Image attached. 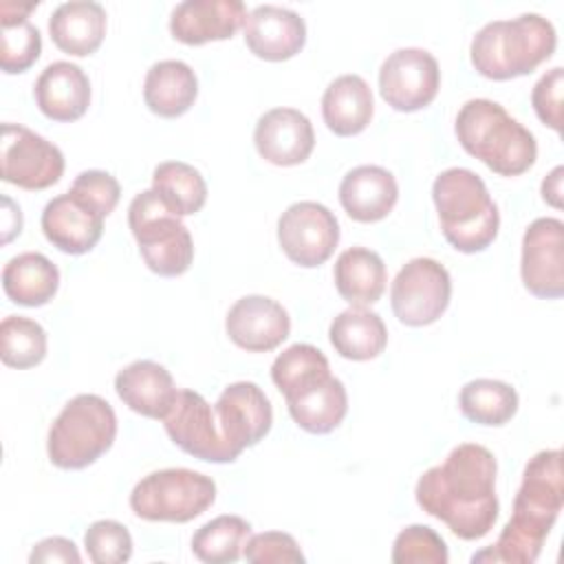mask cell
I'll return each instance as SVG.
<instances>
[{
	"mask_svg": "<svg viewBox=\"0 0 564 564\" xmlns=\"http://www.w3.org/2000/svg\"><path fill=\"white\" fill-rule=\"evenodd\" d=\"M104 214L88 203L79 200L70 192L51 198L42 209L44 238L64 253H88L104 234Z\"/></svg>",
	"mask_w": 564,
	"mask_h": 564,
	"instance_id": "d6986e66",
	"label": "cell"
},
{
	"mask_svg": "<svg viewBox=\"0 0 564 564\" xmlns=\"http://www.w3.org/2000/svg\"><path fill=\"white\" fill-rule=\"evenodd\" d=\"M557 46L555 26L540 13H522L513 20L487 22L471 40L474 68L494 82L533 73Z\"/></svg>",
	"mask_w": 564,
	"mask_h": 564,
	"instance_id": "5b68a950",
	"label": "cell"
},
{
	"mask_svg": "<svg viewBox=\"0 0 564 564\" xmlns=\"http://www.w3.org/2000/svg\"><path fill=\"white\" fill-rule=\"evenodd\" d=\"M242 555L251 564H297L306 560L295 538L284 531H264L249 535Z\"/></svg>",
	"mask_w": 564,
	"mask_h": 564,
	"instance_id": "74e56055",
	"label": "cell"
},
{
	"mask_svg": "<svg viewBox=\"0 0 564 564\" xmlns=\"http://www.w3.org/2000/svg\"><path fill=\"white\" fill-rule=\"evenodd\" d=\"M152 189L176 216H192L207 200V183L203 174L183 161H163L152 172Z\"/></svg>",
	"mask_w": 564,
	"mask_h": 564,
	"instance_id": "1f68e13d",
	"label": "cell"
},
{
	"mask_svg": "<svg viewBox=\"0 0 564 564\" xmlns=\"http://www.w3.org/2000/svg\"><path fill=\"white\" fill-rule=\"evenodd\" d=\"M229 339L247 352H269L291 333L286 308L267 295H245L234 302L225 317Z\"/></svg>",
	"mask_w": 564,
	"mask_h": 564,
	"instance_id": "e0dca14e",
	"label": "cell"
},
{
	"mask_svg": "<svg viewBox=\"0 0 564 564\" xmlns=\"http://www.w3.org/2000/svg\"><path fill=\"white\" fill-rule=\"evenodd\" d=\"M106 9L93 0L62 2L48 18L53 44L68 55H93L106 35Z\"/></svg>",
	"mask_w": 564,
	"mask_h": 564,
	"instance_id": "d4e9b609",
	"label": "cell"
},
{
	"mask_svg": "<svg viewBox=\"0 0 564 564\" xmlns=\"http://www.w3.org/2000/svg\"><path fill=\"white\" fill-rule=\"evenodd\" d=\"M438 86V62L425 48H397L379 68V93L383 101L399 112H414L430 106Z\"/></svg>",
	"mask_w": 564,
	"mask_h": 564,
	"instance_id": "5bb4252c",
	"label": "cell"
},
{
	"mask_svg": "<svg viewBox=\"0 0 564 564\" xmlns=\"http://www.w3.org/2000/svg\"><path fill=\"white\" fill-rule=\"evenodd\" d=\"M432 198L441 231L456 251H485L496 240L500 214L476 172L467 167L443 170L434 178Z\"/></svg>",
	"mask_w": 564,
	"mask_h": 564,
	"instance_id": "8992f818",
	"label": "cell"
},
{
	"mask_svg": "<svg viewBox=\"0 0 564 564\" xmlns=\"http://www.w3.org/2000/svg\"><path fill=\"white\" fill-rule=\"evenodd\" d=\"M0 357L9 368L26 370L46 357V330L31 317L7 315L0 324Z\"/></svg>",
	"mask_w": 564,
	"mask_h": 564,
	"instance_id": "e575fe53",
	"label": "cell"
},
{
	"mask_svg": "<svg viewBox=\"0 0 564 564\" xmlns=\"http://www.w3.org/2000/svg\"><path fill=\"white\" fill-rule=\"evenodd\" d=\"M328 339L344 359L368 361L383 352L388 344V328L379 313L366 306H350L341 311L328 328Z\"/></svg>",
	"mask_w": 564,
	"mask_h": 564,
	"instance_id": "4dcf8cb0",
	"label": "cell"
},
{
	"mask_svg": "<svg viewBox=\"0 0 564 564\" xmlns=\"http://www.w3.org/2000/svg\"><path fill=\"white\" fill-rule=\"evenodd\" d=\"M251 535V524L240 516H218L205 522L192 538V551L200 562L229 564L240 560Z\"/></svg>",
	"mask_w": 564,
	"mask_h": 564,
	"instance_id": "836d02e7",
	"label": "cell"
},
{
	"mask_svg": "<svg viewBox=\"0 0 564 564\" xmlns=\"http://www.w3.org/2000/svg\"><path fill=\"white\" fill-rule=\"evenodd\" d=\"M31 564H40V562H66V564H79L82 555L75 546L73 540L62 538V535H53L46 538L42 542H37L29 555Z\"/></svg>",
	"mask_w": 564,
	"mask_h": 564,
	"instance_id": "60d3db41",
	"label": "cell"
},
{
	"mask_svg": "<svg viewBox=\"0 0 564 564\" xmlns=\"http://www.w3.org/2000/svg\"><path fill=\"white\" fill-rule=\"evenodd\" d=\"M333 278L337 293L350 306H368L379 302L388 282L381 256L366 247H350L341 251L335 262Z\"/></svg>",
	"mask_w": 564,
	"mask_h": 564,
	"instance_id": "83f0119b",
	"label": "cell"
},
{
	"mask_svg": "<svg viewBox=\"0 0 564 564\" xmlns=\"http://www.w3.org/2000/svg\"><path fill=\"white\" fill-rule=\"evenodd\" d=\"M452 297L447 269L434 258H412L392 280L390 304L397 319L405 326L434 324Z\"/></svg>",
	"mask_w": 564,
	"mask_h": 564,
	"instance_id": "30bf717a",
	"label": "cell"
},
{
	"mask_svg": "<svg viewBox=\"0 0 564 564\" xmlns=\"http://www.w3.org/2000/svg\"><path fill=\"white\" fill-rule=\"evenodd\" d=\"M35 7L37 0L0 2V66L9 75L29 70L42 53L40 31L29 22V13Z\"/></svg>",
	"mask_w": 564,
	"mask_h": 564,
	"instance_id": "f546056e",
	"label": "cell"
},
{
	"mask_svg": "<svg viewBox=\"0 0 564 564\" xmlns=\"http://www.w3.org/2000/svg\"><path fill=\"white\" fill-rule=\"evenodd\" d=\"M253 143L258 154L273 165H300L315 148L313 123L295 108H271L258 119Z\"/></svg>",
	"mask_w": 564,
	"mask_h": 564,
	"instance_id": "ac0fdd59",
	"label": "cell"
},
{
	"mask_svg": "<svg viewBox=\"0 0 564 564\" xmlns=\"http://www.w3.org/2000/svg\"><path fill=\"white\" fill-rule=\"evenodd\" d=\"M271 379L284 394L291 419L308 434L333 432L348 412V394L341 379L330 375L326 355L311 344L284 348L273 366Z\"/></svg>",
	"mask_w": 564,
	"mask_h": 564,
	"instance_id": "3957f363",
	"label": "cell"
},
{
	"mask_svg": "<svg viewBox=\"0 0 564 564\" xmlns=\"http://www.w3.org/2000/svg\"><path fill=\"white\" fill-rule=\"evenodd\" d=\"M2 181L22 189H46L64 174L62 150L20 123H2Z\"/></svg>",
	"mask_w": 564,
	"mask_h": 564,
	"instance_id": "7c38bea8",
	"label": "cell"
},
{
	"mask_svg": "<svg viewBox=\"0 0 564 564\" xmlns=\"http://www.w3.org/2000/svg\"><path fill=\"white\" fill-rule=\"evenodd\" d=\"M128 225L145 267L163 278L183 275L194 260V242L181 216L170 212L154 189L137 194L128 207Z\"/></svg>",
	"mask_w": 564,
	"mask_h": 564,
	"instance_id": "ba28073f",
	"label": "cell"
},
{
	"mask_svg": "<svg viewBox=\"0 0 564 564\" xmlns=\"http://www.w3.org/2000/svg\"><path fill=\"white\" fill-rule=\"evenodd\" d=\"M498 465L478 443L456 445L441 465L430 467L416 482L419 507L447 524L460 540L485 538L498 520Z\"/></svg>",
	"mask_w": 564,
	"mask_h": 564,
	"instance_id": "6da1fadb",
	"label": "cell"
},
{
	"mask_svg": "<svg viewBox=\"0 0 564 564\" xmlns=\"http://www.w3.org/2000/svg\"><path fill=\"white\" fill-rule=\"evenodd\" d=\"M564 502L562 452L542 449L524 467L520 489L513 498V513L491 549L480 551L471 562L531 564L540 557Z\"/></svg>",
	"mask_w": 564,
	"mask_h": 564,
	"instance_id": "7a4b0ae2",
	"label": "cell"
},
{
	"mask_svg": "<svg viewBox=\"0 0 564 564\" xmlns=\"http://www.w3.org/2000/svg\"><path fill=\"white\" fill-rule=\"evenodd\" d=\"M247 9L240 0H185L172 9L170 33L187 46L229 40L245 24Z\"/></svg>",
	"mask_w": 564,
	"mask_h": 564,
	"instance_id": "44dd1931",
	"label": "cell"
},
{
	"mask_svg": "<svg viewBox=\"0 0 564 564\" xmlns=\"http://www.w3.org/2000/svg\"><path fill=\"white\" fill-rule=\"evenodd\" d=\"M117 397L132 412L148 419H165L176 401V386L165 366L152 359H137L115 377Z\"/></svg>",
	"mask_w": 564,
	"mask_h": 564,
	"instance_id": "603a6c76",
	"label": "cell"
},
{
	"mask_svg": "<svg viewBox=\"0 0 564 564\" xmlns=\"http://www.w3.org/2000/svg\"><path fill=\"white\" fill-rule=\"evenodd\" d=\"M454 132L467 154L500 176H520L538 159L533 132L491 99L465 101L456 115Z\"/></svg>",
	"mask_w": 564,
	"mask_h": 564,
	"instance_id": "277c9868",
	"label": "cell"
},
{
	"mask_svg": "<svg viewBox=\"0 0 564 564\" xmlns=\"http://www.w3.org/2000/svg\"><path fill=\"white\" fill-rule=\"evenodd\" d=\"M68 192L73 196H77L79 200L88 203L90 207H95L104 216H108L117 207L119 196H121L119 181L104 170L79 172Z\"/></svg>",
	"mask_w": 564,
	"mask_h": 564,
	"instance_id": "f35d334b",
	"label": "cell"
},
{
	"mask_svg": "<svg viewBox=\"0 0 564 564\" xmlns=\"http://www.w3.org/2000/svg\"><path fill=\"white\" fill-rule=\"evenodd\" d=\"M278 242L293 264L313 269L333 256L339 242V223L326 205L300 200L282 212Z\"/></svg>",
	"mask_w": 564,
	"mask_h": 564,
	"instance_id": "4fadbf2b",
	"label": "cell"
},
{
	"mask_svg": "<svg viewBox=\"0 0 564 564\" xmlns=\"http://www.w3.org/2000/svg\"><path fill=\"white\" fill-rule=\"evenodd\" d=\"M33 97L44 117L59 123L77 121L90 106V79L82 66L59 59L40 73Z\"/></svg>",
	"mask_w": 564,
	"mask_h": 564,
	"instance_id": "7402d4cb",
	"label": "cell"
},
{
	"mask_svg": "<svg viewBox=\"0 0 564 564\" xmlns=\"http://www.w3.org/2000/svg\"><path fill=\"white\" fill-rule=\"evenodd\" d=\"M2 242L7 245L13 240V236H20L22 231V212L9 196H2Z\"/></svg>",
	"mask_w": 564,
	"mask_h": 564,
	"instance_id": "b9f144b4",
	"label": "cell"
},
{
	"mask_svg": "<svg viewBox=\"0 0 564 564\" xmlns=\"http://www.w3.org/2000/svg\"><path fill=\"white\" fill-rule=\"evenodd\" d=\"M115 436L112 405L99 394H77L51 423L46 452L59 469H84L112 447Z\"/></svg>",
	"mask_w": 564,
	"mask_h": 564,
	"instance_id": "52a82bcc",
	"label": "cell"
},
{
	"mask_svg": "<svg viewBox=\"0 0 564 564\" xmlns=\"http://www.w3.org/2000/svg\"><path fill=\"white\" fill-rule=\"evenodd\" d=\"M445 540L425 524H410L399 531L392 544L394 564H447Z\"/></svg>",
	"mask_w": 564,
	"mask_h": 564,
	"instance_id": "d590c367",
	"label": "cell"
},
{
	"mask_svg": "<svg viewBox=\"0 0 564 564\" xmlns=\"http://www.w3.org/2000/svg\"><path fill=\"white\" fill-rule=\"evenodd\" d=\"M214 412L223 436L238 454L258 445L273 425L271 401L253 381L229 383L220 392Z\"/></svg>",
	"mask_w": 564,
	"mask_h": 564,
	"instance_id": "2e32d148",
	"label": "cell"
},
{
	"mask_svg": "<svg viewBox=\"0 0 564 564\" xmlns=\"http://www.w3.org/2000/svg\"><path fill=\"white\" fill-rule=\"evenodd\" d=\"M247 48L267 62H284L297 55L306 42V22L293 9L260 4L242 24Z\"/></svg>",
	"mask_w": 564,
	"mask_h": 564,
	"instance_id": "ffe728a7",
	"label": "cell"
},
{
	"mask_svg": "<svg viewBox=\"0 0 564 564\" xmlns=\"http://www.w3.org/2000/svg\"><path fill=\"white\" fill-rule=\"evenodd\" d=\"M88 560L95 564H121L132 557V535L117 520H97L84 533Z\"/></svg>",
	"mask_w": 564,
	"mask_h": 564,
	"instance_id": "8d00e7d4",
	"label": "cell"
},
{
	"mask_svg": "<svg viewBox=\"0 0 564 564\" xmlns=\"http://www.w3.org/2000/svg\"><path fill=\"white\" fill-rule=\"evenodd\" d=\"M375 112L368 82L355 73L339 75L322 95V117L337 137H355L368 128Z\"/></svg>",
	"mask_w": 564,
	"mask_h": 564,
	"instance_id": "484cf974",
	"label": "cell"
},
{
	"mask_svg": "<svg viewBox=\"0 0 564 564\" xmlns=\"http://www.w3.org/2000/svg\"><path fill=\"white\" fill-rule=\"evenodd\" d=\"M458 405L471 423L500 427L516 416L518 392L498 379H474L460 388Z\"/></svg>",
	"mask_w": 564,
	"mask_h": 564,
	"instance_id": "d6a6232c",
	"label": "cell"
},
{
	"mask_svg": "<svg viewBox=\"0 0 564 564\" xmlns=\"http://www.w3.org/2000/svg\"><path fill=\"white\" fill-rule=\"evenodd\" d=\"M198 95V79L189 64L181 59H163L150 66L143 82L145 106L163 117L176 119L185 115Z\"/></svg>",
	"mask_w": 564,
	"mask_h": 564,
	"instance_id": "4316f807",
	"label": "cell"
},
{
	"mask_svg": "<svg viewBox=\"0 0 564 564\" xmlns=\"http://www.w3.org/2000/svg\"><path fill=\"white\" fill-rule=\"evenodd\" d=\"M2 289L15 304L44 306L59 289V269L44 253H18L2 269Z\"/></svg>",
	"mask_w": 564,
	"mask_h": 564,
	"instance_id": "f1b7e54d",
	"label": "cell"
},
{
	"mask_svg": "<svg viewBox=\"0 0 564 564\" xmlns=\"http://www.w3.org/2000/svg\"><path fill=\"white\" fill-rule=\"evenodd\" d=\"M562 88L564 70L562 66H555L538 79L531 93V104L538 119L555 132H562Z\"/></svg>",
	"mask_w": 564,
	"mask_h": 564,
	"instance_id": "ab89813d",
	"label": "cell"
},
{
	"mask_svg": "<svg viewBox=\"0 0 564 564\" xmlns=\"http://www.w3.org/2000/svg\"><path fill=\"white\" fill-rule=\"evenodd\" d=\"M397 178L379 165L352 167L339 183V203L357 223H377L386 218L397 205Z\"/></svg>",
	"mask_w": 564,
	"mask_h": 564,
	"instance_id": "cb8c5ba5",
	"label": "cell"
},
{
	"mask_svg": "<svg viewBox=\"0 0 564 564\" xmlns=\"http://www.w3.org/2000/svg\"><path fill=\"white\" fill-rule=\"evenodd\" d=\"M520 275L524 289L542 300L564 295V223L535 218L522 236Z\"/></svg>",
	"mask_w": 564,
	"mask_h": 564,
	"instance_id": "9a60e30c",
	"label": "cell"
},
{
	"mask_svg": "<svg viewBox=\"0 0 564 564\" xmlns=\"http://www.w3.org/2000/svg\"><path fill=\"white\" fill-rule=\"evenodd\" d=\"M562 174H564V167L557 165L551 170V174L542 181V198L553 205V207H562Z\"/></svg>",
	"mask_w": 564,
	"mask_h": 564,
	"instance_id": "7bdbcfd3",
	"label": "cell"
},
{
	"mask_svg": "<svg viewBox=\"0 0 564 564\" xmlns=\"http://www.w3.org/2000/svg\"><path fill=\"white\" fill-rule=\"evenodd\" d=\"M163 425L172 443L198 460L234 463L240 456L223 436L214 408L196 390H178Z\"/></svg>",
	"mask_w": 564,
	"mask_h": 564,
	"instance_id": "8fae6325",
	"label": "cell"
},
{
	"mask_svg": "<svg viewBox=\"0 0 564 564\" xmlns=\"http://www.w3.org/2000/svg\"><path fill=\"white\" fill-rule=\"evenodd\" d=\"M216 500V482L194 469L170 467L143 476L132 494L130 509L148 522H189Z\"/></svg>",
	"mask_w": 564,
	"mask_h": 564,
	"instance_id": "9c48e42d",
	"label": "cell"
}]
</instances>
